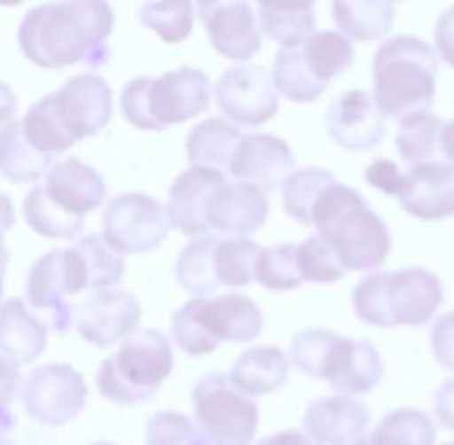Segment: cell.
<instances>
[{
	"label": "cell",
	"mask_w": 454,
	"mask_h": 445,
	"mask_svg": "<svg viewBox=\"0 0 454 445\" xmlns=\"http://www.w3.org/2000/svg\"><path fill=\"white\" fill-rule=\"evenodd\" d=\"M383 371L381 356L371 341L336 334L320 379L345 397L365 395L380 385Z\"/></svg>",
	"instance_id": "cell-16"
},
{
	"label": "cell",
	"mask_w": 454,
	"mask_h": 445,
	"mask_svg": "<svg viewBox=\"0 0 454 445\" xmlns=\"http://www.w3.org/2000/svg\"><path fill=\"white\" fill-rule=\"evenodd\" d=\"M258 445H316L307 435H303L298 430H286L280 433H275L270 437H265Z\"/></svg>",
	"instance_id": "cell-50"
},
{
	"label": "cell",
	"mask_w": 454,
	"mask_h": 445,
	"mask_svg": "<svg viewBox=\"0 0 454 445\" xmlns=\"http://www.w3.org/2000/svg\"><path fill=\"white\" fill-rule=\"evenodd\" d=\"M289 376V360L273 345L254 347L235 360L230 371L233 385L247 397L267 395L278 390Z\"/></svg>",
	"instance_id": "cell-26"
},
{
	"label": "cell",
	"mask_w": 454,
	"mask_h": 445,
	"mask_svg": "<svg viewBox=\"0 0 454 445\" xmlns=\"http://www.w3.org/2000/svg\"><path fill=\"white\" fill-rule=\"evenodd\" d=\"M439 61L434 49L412 35H397L380 45L372 61L374 101L383 115L404 119L430 112Z\"/></svg>",
	"instance_id": "cell-3"
},
{
	"label": "cell",
	"mask_w": 454,
	"mask_h": 445,
	"mask_svg": "<svg viewBox=\"0 0 454 445\" xmlns=\"http://www.w3.org/2000/svg\"><path fill=\"white\" fill-rule=\"evenodd\" d=\"M260 28L284 49L305 44L316 30L314 4H256Z\"/></svg>",
	"instance_id": "cell-29"
},
{
	"label": "cell",
	"mask_w": 454,
	"mask_h": 445,
	"mask_svg": "<svg viewBox=\"0 0 454 445\" xmlns=\"http://www.w3.org/2000/svg\"><path fill=\"white\" fill-rule=\"evenodd\" d=\"M267 191L249 183H225L213 193L207 226L216 233L246 237L258 231L269 216Z\"/></svg>",
	"instance_id": "cell-18"
},
{
	"label": "cell",
	"mask_w": 454,
	"mask_h": 445,
	"mask_svg": "<svg viewBox=\"0 0 454 445\" xmlns=\"http://www.w3.org/2000/svg\"><path fill=\"white\" fill-rule=\"evenodd\" d=\"M197 423L215 445H251L258 430V403L242 394L230 374L211 372L192 390Z\"/></svg>",
	"instance_id": "cell-8"
},
{
	"label": "cell",
	"mask_w": 454,
	"mask_h": 445,
	"mask_svg": "<svg viewBox=\"0 0 454 445\" xmlns=\"http://www.w3.org/2000/svg\"><path fill=\"white\" fill-rule=\"evenodd\" d=\"M446 122L430 112H418L401 119L395 146L409 166L444 160L442 134Z\"/></svg>",
	"instance_id": "cell-31"
},
{
	"label": "cell",
	"mask_w": 454,
	"mask_h": 445,
	"mask_svg": "<svg viewBox=\"0 0 454 445\" xmlns=\"http://www.w3.org/2000/svg\"><path fill=\"white\" fill-rule=\"evenodd\" d=\"M399 204L411 216L427 222L453 216L454 164L435 160L411 166Z\"/></svg>",
	"instance_id": "cell-19"
},
{
	"label": "cell",
	"mask_w": 454,
	"mask_h": 445,
	"mask_svg": "<svg viewBox=\"0 0 454 445\" xmlns=\"http://www.w3.org/2000/svg\"><path fill=\"white\" fill-rule=\"evenodd\" d=\"M18 367L16 363H11L7 360H2V403L4 407L14 399L16 383H18Z\"/></svg>",
	"instance_id": "cell-49"
},
{
	"label": "cell",
	"mask_w": 454,
	"mask_h": 445,
	"mask_svg": "<svg viewBox=\"0 0 454 445\" xmlns=\"http://www.w3.org/2000/svg\"><path fill=\"white\" fill-rule=\"evenodd\" d=\"M435 416L439 421L454 432V379L446 381L435 392Z\"/></svg>",
	"instance_id": "cell-48"
},
{
	"label": "cell",
	"mask_w": 454,
	"mask_h": 445,
	"mask_svg": "<svg viewBox=\"0 0 454 445\" xmlns=\"http://www.w3.org/2000/svg\"><path fill=\"white\" fill-rule=\"evenodd\" d=\"M263 247L246 237L220 238L216 247V277L220 285L246 287L254 280V267Z\"/></svg>",
	"instance_id": "cell-38"
},
{
	"label": "cell",
	"mask_w": 454,
	"mask_h": 445,
	"mask_svg": "<svg viewBox=\"0 0 454 445\" xmlns=\"http://www.w3.org/2000/svg\"><path fill=\"white\" fill-rule=\"evenodd\" d=\"M47 332L46 322L30 312L21 298H9L2 303V360L16 365L32 363L46 350Z\"/></svg>",
	"instance_id": "cell-25"
},
{
	"label": "cell",
	"mask_w": 454,
	"mask_h": 445,
	"mask_svg": "<svg viewBox=\"0 0 454 445\" xmlns=\"http://www.w3.org/2000/svg\"><path fill=\"white\" fill-rule=\"evenodd\" d=\"M171 228L168 206L146 193H121L110 199L101 216V237L121 256L157 249Z\"/></svg>",
	"instance_id": "cell-9"
},
{
	"label": "cell",
	"mask_w": 454,
	"mask_h": 445,
	"mask_svg": "<svg viewBox=\"0 0 454 445\" xmlns=\"http://www.w3.org/2000/svg\"><path fill=\"white\" fill-rule=\"evenodd\" d=\"M435 425L419 409L403 407L388 412L371 433L374 445H434Z\"/></svg>",
	"instance_id": "cell-37"
},
{
	"label": "cell",
	"mask_w": 454,
	"mask_h": 445,
	"mask_svg": "<svg viewBox=\"0 0 454 445\" xmlns=\"http://www.w3.org/2000/svg\"><path fill=\"white\" fill-rule=\"evenodd\" d=\"M227 183L225 173L190 168L175 179L169 190L168 213L173 228L183 235L197 237L209 231L207 207L216 188Z\"/></svg>",
	"instance_id": "cell-21"
},
{
	"label": "cell",
	"mask_w": 454,
	"mask_h": 445,
	"mask_svg": "<svg viewBox=\"0 0 454 445\" xmlns=\"http://www.w3.org/2000/svg\"><path fill=\"white\" fill-rule=\"evenodd\" d=\"M72 247L79 258L88 289H112L122 280L124 258L101 235H88Z\"/></svg>",
	"instance_id": "cell-36"
},
{
	"label": "cell",
	"mask_w": 454,
	"mask_h": 445,
	"mask_svg": "<svg viewBox=\"0 0 454 445\" xmlns=\"http://www.w3.org/2000/svg\"><path fill=\"white\" fill-rule=\"evenodd\" d=\"M367 184L385 191L397 200L406 190V173L399 169V166L388 159H378L365 169Z\"/></svg>",
	"instance_id": "cell-45"
},
{
	"label": "cell",
	"mask_w": 454,
	"mask_h": 445,
	"mask_svg": "<svg viewBox=\"0 0 454 445\" xmlns=\"http://www.w3.org/2000/svg\"><path fill=\"white\" fill-rule=\"evenodd\" d=\"M2 101V175L16 184L34 183L46 176L47 171L56 164L54 157L37 152L21 133V121L16 119V101L9 108L14 96H9L4 86Z\"/></svg>",
	"instance_id": "cell-24"
},
{
	"label": "cell",
	"mask_w": 454,
	"mask_h": 445,
	"mask_svg": "<svg viewBox=\"0 0 454 445\" xmlns=\"http://www.w3.org/2000/svg\"><path fill=\"white\" fill-rule=\"evenodd\" d=\"M197 14L213 47L228 59L246 61L262 49V28L249 2H197Z\"/></svg>",
	"instance_id": "cell-14"
},
{
	"label": "cell",
	"mask_w": 454,
	"mask_h": 445,
	"mask_svg": "<svg viewBox=\"0 0 454 445\" xmlns=\"http://www.w3.org/2000/svg\"><path fill=\"white\" fill-rule=\"evenodd\" d=\"M43 184L58 207L77 218H86L106 197L105 179L77 157L58 160L47 171Z\"/></svg>",
	"instance_id": "cell-20"
},
{
	"label": "cell",
	"mask_w": 454,
	"mask_h": 445,
	"mask_svg": "<svg viewBox=\"0 0 454 445\" xmlns=\"http://www.w3.org/2000/svg\"><path fill=\"white\" fill-rule=\"evenodd\" d=\"M49 99L56 122L74 143L103 131L112 121L114 92L92 72L68 79Z\"/></svg>",
	"instance_id": "cell-11"
},
{
	"label": "cell",
	"mask_w": 454,
	"mask_h": 445,
	"mask_svg": "<svg viewBox=\"0 0 454 445\" xmlns=\"http://www.w3.org/2000/svg\"><path fill=\"white\" fill-rule=\"evenodd\" d=\"M307 66L318 82L325 84L347 72L356 61L352 43L333 30L316 32L301 47Z\"/></svg>",
	"instance_id": "cell-33"
},
{
	"label": "cell",
	"mask_w": 454,
	"mask_h": 445,
	"mask_svg": "<svg viewBox=\"0 0 454 445\" xmlns=\"http://www.w3.org/2000/svg\"><path fill=\"white\" fill-rule=\"evenodd\" d=\"M336 338V332L327 329H305L300 331L289 347V358L291 362L307 376L320 379L322 367L329 348Z\"/></svg>",
	"instance_id": "cell-44"
},
{
	"label": "cell",
	"mask_w": 454,
	"mask_h": 445,
	"mask_svg": "<svg viewBox=\"0 0 454 445\" xmlns=\"http://www.w3.org/2000/svg\"><path fill=\"white\" fill-rule=\"evenodd\" d=\"M263 329V313L244 294L193 298L173 313L171 334L186 355L215 352L220 343H249Z\"/></svg>",
	"instance_id": "cell-6"
},
{
	"label": "cell",
	"mask_w": 454,
	"mask_h": 445,
	"mask_svg": "<svg viewBox=\"0 0 454 445\" xmlns=\"http://www.w3.org/2000/svg\"><path fill=\"white\" fill-rule=\"evenodd\" d=\"M141 313V305L131 293L101 289L74 308V320L82 340L96 348H108L137 332Z\"/></svg>",
	"instance_id": "cell-13"
},
{
	"label": "cell",
	"mask_w": 454,
	"mask_h": 445,
	"mask_svg": "<svg viewBox=\"0 0 454 445\" xmlns=\"http://www.w3.org/2000/svg\"><path fill=\"white\" fill-rule=\"evenodd\" d=\"M115 14L99 0L47 2L32 7L18 28V44L37 66L61 70L84 63L98 68L110 59Z\"/></svg>",
	"instance_id": "cell-1"
},
{
	"label": "cell",
	"mask_w": 454,
	"mask_h": 445,
	"mask_svg": "<svg viewBox=\"0 0 454 445\" xmlns=\"http://www.w3.org/2000/svg\"><path fill=\"white\" fill-rule=\"evenodd\" d=\"M442 300L439 277L419 267L371 273L352 293L356 315L376 327L425 325L434 318Z\"/></svg>",
	"instance_id": "cell-4"
},
{
	"label": "cell",
	"mask_w": 454,
	"mask_h": 445,
	"mask_svg": "<svg viewBox=\"0 0 454 445\" xmlns=\"http://www.w3.org/2000/svg\"><path fill=\"white\" fill-rule=\"evenodd\" d=\"M254 280L269 291H293L305 280L298 267V246L278 244L262 251L256 267Z\"/></svg>",
	"instance_id": "cell-40"
},
{
	"label": "cell",
	"mask_w": 454,
	"mask_h": 445,
	"mask_svg": "<svg viewBox=\"0 0 454 445\" xmlns=\"http://www.w3.org/2000/svg\"><path fill=\"white\" fill-rule=\"evenodd\" d=\"M312 226L329 240L343 267L352 271L381 267L392 247L388 226L357 190L340 181L318 197Z\"/></svg>",
	"instance_id": "cell-2"
},
{
	"label": "cell",
	"mask_w": 454,
	"mask_h": 445,
	"mask_svg": "<svg viewBox=\"0 0 454 445\" xmlns=\"http://www.w3.org/2000/svg\"><path fill=\"white\" fill-rule=\"evenodd\" d=\"M209 77L182 66L159 77H135L121 94V108L129 124L143 131H164L207 112Z\"/></svg>",
	"instance_id": "cell-5"
},
{
	"label": "cell",
	"mask_w": 454,
	"mask_h": 445,
	"mask_svg": "<svg viewBox=\"0 0 454 445\" xmlns=\"http://www.w3.org/2000/svg\"><path fill=\"white\" fill-rule=\"evenodd\" d=\"M146 445H211L190 418L176 410H160L146 425Z\"/></svg>",
	"instance_id": "cell-43"
},
{
	"label": "cell",
	"mask_w": 454,
	"mask_h": 445,
	"mask_svg": "<svg viewBox=\"0 0 454 445\" xmlns=\"http://www.w3.org/2000/svg\"><path fill=\"white\" fill-rule=\"evenodd\" d=\"M434 37L439 56L454 68V5L439 16Z\"/></svg>",
	"instance_id": "cell-47"
},
{
	"label": "cell",
	"mask_w": 454,
	"mask_h": 445,
	"mask_svg": "<svg viewBox=\"0 0 454 445\" xmlns=\"http://www.w3.org/2000/svg\"><path fill=\"white\" fill-rule=\"evenodd\" d=\"M193 2H146L139 7V21L159 34L166 44H180L192 28L195 16Z\"/></svg>",
	"instance_id": "cell-39"
},
{
	"label": "cell",
	"mask_w": 454,
	"mask_h": 445,
	"mask_svg": "<svg viewBox=\"0 0 454 445\" xmlns=\"http://www.w3.org/2000/svg\"><path fill=\"white\" fill-rule=\"evenodd\" d=\"M244 134L222 117H211L197 124L186 137L184 148L192 168L228 171L231 157Z\"/></svg>",
	"instance_id": "cell-27"
},
{
	"label": "cell",
	"mask_w": 454,
	"mask_h": 445,
	"mask_svg": "<svg viewBox=\"0 0 454 445\" xmlns=\"http://www.w3.org/2000/svg\"><path fill=\"white\" fill-rule=\"evenodd\" d=\"M442 155L446 162L454 164V121L448 122L442 134Z\"/></svg>",
	"instance_id": "cell-51"
},
{
	"label": "cell",
	"mask_w": 454,
	"mask_h": 445,
	"mask_svg": "<svg viewBox=\"0 0 454 445\" xmlns=\"http://www.w3.org/2000/svg\"><path fill=\"white\" fill-rule=\"evenodd\" d=\"M23 407L44 426H61L75 419L86 407V379L68 363H47L32 371L23 385Z\"/></svg>",
	"instance_id": "cell-10"
},
{
	"label": "cell",
	"mask_w": 454,
	"mask_h": 445,
	"mask_svg": "<svg viewBox=\"0 0 454 445\" xmlns=\"http://www.w3.org/2000/svg\"><path fill=\"white\" fill-rule=\"evenodd\" d=\"M338 179L322 168H305L294 171L282 188L284 211L298 222L312 226V215L318 197Z\"/></svg>",
	"instance_id": "cell-35"
},
{
	"label": "cell",
	"mask_w": 454,
	"mask_h": 445,
	"mask_svg": "<svg viewBox=\"0 0 454 445\" xmlns=\"http://www.w3.org/2000/svg\"><path fill=\"white\" fill-rule=\"evenodd\" d=\"M444 445H454V442H450V444H444Z\"/></svg>",
	"instance_id": "cell-54"
},
{
	"label": "cell",
	"mask_w": 454,
	"mask_h": 445,
	"mask_svg": "<svg viewBox=\"0 0 454 445\" xmlns=\"http://www.w3.org/2000/svg\"><path fill=\"white\" fill-rule=\"evenodd\" d=\"M352 445H374L372 444V441H371V435L369 437H363V439H359L357 442H354Z\"/></svg>",
	"instance_id": "cell-52"
},
{
	"label": "cell",
	"mask_w": 454,
	"mask_h": 445,
	"mask_svg": "<svg viewBox=\"0 0 454 445\" xmlns=\"http://www.w3.org/2000/svg\"><path fill=\"white\" fill-rule=\"evenodd\" d=\"M272 84L275 90L294 103H314L327 88L312 75L298 49H282L275 54Z\"/></svg>",
	"instance_id": "cell-34"
},
{
	"label": "cell",
	"mask_w": 454,
	"mask_h": 445,
	"mask_svg": "<svg viewBox=\"0 0 454 445\" xmlns=\"http://www.w3.org/2000/svg\"><path fill=\"white\" fill-rule=\"evenodd\" d=\"M91 445H114V444H110V442H96V444H91Z\"/></svg>",
	"instance_id": "cell-53"
},
{
	"label": "cell",
	"mask_w": 454,
	"mask_h": 445,
	"mask_svg": "<svg viewBox=\"0 0 454 445\" xmlns=\"http://www.w3.org/2000/svg\"><path fill=\"white\" fill-rule=\"evenodd\" d=\"M333 18L345 35L367 43L376 41L392 30L395 5L385 0L333 2Z\"/></svg>",
	"instance_id": "cell-30"
},
{
	"label": "cell",
	"mask_w": 454,
	"mask_h": 445,
	"mask_svg": "<svg viewBox=\"0 0 454 445\" xmlns=\"http://www.w3.org/2000/svg\"><path fill=\"white\" fill-rule=\"evenodd\" d=\"M325 128L336 144L352 152L376 148L387 134L374 96L364 90L341 94L327 110Z\"/></svg>",
	"instance_id": "cell-17"
},
{
	"label": "cell",
	"mask_w": 454,
	"mask_h": 445,
	"mask_svg": "<svg viewBox=\"0 0 454 445\" xmlns=\"http://www.w3.org/2000/svg\"><path fill=\"white\" fill-rule=\"evenodd\" d=\"M220 238V235L207 231L192 237V240L183 247L175 267V275L180 287L186 293L197 294L199 298L215 293L220 287L215 263Z\"/></svg>",
	"instance_id": "cell-28"
},
{
	"label": "cell",
	"mask_w": 454,
	"mask_h": 445,
	"mask_svg": "<svg viewBox=\"0 0 454 445\" xmlns=\"http://www.w3.org/2000/svg\"><path fill=\"white\" fill-rule=\"evenodd\" d=\"M27 300L37 312L49 313V325L58 334H67L72 329L74 310L67 301L68 287L63 271V249H51L41 256L27 277Z\"/></svg>",
	"instance_id": "cell-23"
},
{
	"label": "cell",
	"mask_w": 454,
	"mask_h": 445,
	"mask_svg": "<svg viewBox=\"0 0 454 445\" xmlns=\"http://www.w3.org/2000/svg\"><path fill=\"white\" fill-rule=\"evenodd\" d=\"M21 133L37 152L51 157H56L75 144L56 122L49 94L28 108L27 115L21 119Z\"/></svg>",
	"instance_id": "cell-41"
},
{
	"label": "cell",
	"mask_w": 454,
	"mask_h": 445,
	"mask_svg": "<svg viewBox=\"0 0 454 445\" xmlns=\"http://www.w3.org/2000/svg\"><path fill=\"white\" fill-rule=\"evenodd\" d=\"M296 159L291 146L270 133L247 134L239 143L228 173L242 183L272 191L294 173Z\"/></svg>",
	"instance_id": "cell-15"
},
{
	"label": "cell",
	"mask_w": 454,
	"mask_h": 445,
	"mask_svg": "<svg viewBox=\"0 0 454 445\" xmlns=\"http://www.w3.org/2000/svg\"><path fill=\"white\" fill-rule=\"evenodd\" d=\"M298 267L305 282H338L347 268L340 262L334 247L320 233L310 235L298 246Z\"/></svg>",
	"instance_id": "cell-42"
},
{
	"label": "cell",
	"mask_w": 454,
	"mask_h": 445,
	"mask_svg": "<svg viewBox=\"0 0 454 445\" xmlns=\"http://www.w3.org/2000/svg\"><path fill=\"white\" fill-rule=\"evenodd\" d=\"M23 215L27 224L46 238L74 240L82 235L86 218H77L58 207L47 195L44 184H35L23 202Z\"/></svg>",
	"instance_id": "cell-32"
},
{
	"label": "cell",
	"mask_w": 454,
	"mask_h": 445,
	"mask_svg": "<svg viewBox=\"0 0 454 445\" xmlns=\"http://www.w3.org/2000/svg\"><path fill=\"white\" fill-rule=\"evenodd\" d=\"M369 423L371 414L363 402L345 395L310 403L303 418L307 437L318 445H352L363 439Z\"/></svg>",
	"instance_id": "cell-22"
},
{
	"label": "cell",
	"mask_w": 454,
	"mask_h": 445,
	"mask_svg": "<svg viewBox=\"0 0 454 445\" xmlns=\"http://www.w3.org/2000/svg\"><path fill=\"white\" fill-rule=\"evenodd\" d=\"M430 345L437 362L454 371V312L435 318L430 329Z\"/></svg>",
	"instance_id": "cell-46"
},
{
	"label": "cell",
	"mask_w": 454,
	"mask_h": 445,
	"mask_svg": "<svg viewBox=\"0 0 454 445\" xmlns=\"http://www.w3.org/2000/svg\"><path fill=\"white\" fill-rule=\"evenodd\" d=\"M215 98L218 108L235 124L258 128L278 112V96L269 72L260 65H239L222 74Z\"/></svg>",
	"instance_id": "cell-12"
},
{
	"label": "cell",
	"mask_w": 454,
	"mask_h": 445,
	"mask_svg": "<svg viewBox=\"0 0 454 445\" xmlns=\"http://www.w3.org/2000/svg\"><path fill=\"white\" fill-rule=\"evenodd\" d=\"M175 356L159 329H139L99 365L96 383L101 397L119 405L150 401L171 374Z\"/></svg>",
	"instance_id": "cell-7"
}]
</instances>
